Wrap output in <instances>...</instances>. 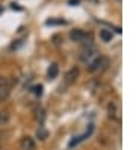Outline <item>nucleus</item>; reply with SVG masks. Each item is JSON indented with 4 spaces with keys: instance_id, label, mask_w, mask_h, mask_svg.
I'll use <instances>...</instances> for the list:
<instances>
[{
    "instance_id": "1",
    "label": "nucleus",
    "mask_w": 136,
    "mask_h": 150,
    "mask_svg": "<svg viewBox=\"0 0 136 150\" xmlns=\"http://www.w3.org/2000/svg\"><path fill=\"white\" fill-rule=\"evenodd\" d=\"M107 65H109V59L104 58V56H100V58H97L95 61H92V62L88 65V71L89 73H94V71L101 70V68H106Z\"/></svg>"
},
{
    "instance_id": "2",
    "label": "nucleus",
    "mask_w": 136,
    "mask_h": 150,
    "mask_svg": "<svg viewBox=\"0 0 136 150\" xmlns=\"http://www.w3.org/2000/svg\"><path fill=\"white\" fill-rule=\"evenodd\" d=\"M92 130H94V126L92 125H89V129L85 132V134H82V135H77V137H74L71 141H70V144H68V147L70 149H73L74 146H77V144H80L82 141H85L86 138H89L91 137V134H92Z\"/></svg>"
},
{
    "instance_id": "3",
    "label": "nucleus",
    "mask_w": 136,
    "mask_h": 150,
    "mask_svg": "<svg viewBox=\"0 0 136 150\" xmlns=\"http://www.w3.org/2000/svg\"><path fill=\"white\" fill-rule=\"evenodd\" d=\"M20 147L21 150H35V141L32 137H23L20 141Z\"/></svg>"
},
{
    "instance_id": "4",
    "label": "nucleus",
    "mask_w": 136,
    "mask_h": 150,
    "mask_svg": "<svg viewBox=\"0 0 136 150\" xmlns=\"http://www.w3.org/2000/svg\"><path fill=\"white\" fill-rule=\"evenodd\" d=\"M70 38H71L73 41L80 42V41H85V40L88 38V35H86L83 30H80V29H74V30L70 32Z\"/></svg>"
},
{
    "instance_id": "5",
    "label": "nucleus",
    "mask_w": 136,
    "mask_h": 150,
    "mask_svg": "<svg viewBox=\"0 0 136 150\" xmlns=\"http://www.w3.org/2000/svg\"><path fill=\"white\" fill-rule=\"evenodd\" d=\"M77 76H79V68L73 67L70 71L65 74V83H68V85L74 83V82H76V79H77Z\"/></svg>"
},
{
    "instance_id": "6",
    "label": "nucleus",
    "mask_w": 136,
    "mask_h": 150,
    "mask_svg": "<svg viewBox=\"0 0 136 150\" xmlns=\"http://www.w3.org/2000/svg\"><path fill=\"white\" fill-rule=\"evenodd\" d=\"M95 55V49L92 47V46H89V47H86L83 52H82V55H80V61H83V62H88V61L91 59Z\"/></svg>"
},
{
    "instance_id": "7",
    "label": "nucleus",
    "mask_w": 136,
    "mask_h": 150,
    "mask_svg": "<svg viewBox=\"0 0 136 150\" xmlns=\"http://www.w3.org/2000/svg\"><path fill=\"white\" fill-rule=\"evenodd\" d=\"M58 74H59V67H58V64H51V65L49 67V71H47L49 79H54V77H58Z\"/></svg>"
},
{
    "instance_id": "8",
    "label": "nucleus",
    "mask_w": 136,
    "mask_h": 150,
    "mask_svg": "<svg viewBox=\"0 0 136 150\" xmlns=\"http://www.w3.org/2000/svg\"><path fill=\"white\" fill-rule=\"evenodd\" d=\"M100 37H101V40L103 41H111L112 40V37H113V35H112V32H109V30H106V29H101V30H100Z\"/></svg>"
},
{
    "instance_id": "9",
    "label": "nucleus",
    "mask_w": 136,
    "mask_h": 150,
    "mask_svg": "<svg viewBox=\"0 0 136 150\" xmlns=\"http://www.w3.org/2000/svg\"><path fill=\"white\" fill-rule=\"evenodd\" d=\"M107 111H109V117H111V118H116V105L115 103L109 105Z\"/></svg>"
},
{
    "instance_id": "10",
    "label": "nucleus",
    "mask_w": 136,
    "mask_h": 150,
    "mask_svg": "<svg viewBox=\"0 0 136 150\" xmlns=\"http://www.w3.org/2000/svg\"><path fill=\"white\" fill-rule=\"evenodd\" d=\"M8 86H9V81H8V77L0 76V90H8Z\"/></svg>"
},
{
    "instance_id": "11",
    "label": "nucleus",
    "mask_w": 136,
    "mask_h": 150,
    "mask_svg": "<svg viewBox=\"0 0 136 150\" xmlns=\"http://www.w3.org/2000/svg\"><path fill=\"white\" fill-rule=\"evenodd\" d=\"M5 121H8V115H6V112L0 111V125H2V123H5Z\"/></svg>"
},
{
    "instance_id": "12",
    "label": "nucleus",
    "mask_w": 136,
    "mask_h": 150,
    "mask_svg": "<svg viewBox=\"0 0 136 150\" xmlns=\"http://www.w3.org/2000/svg\"><path fill=\"white\" fill-rule=\"evenodd\" d=\"M41 93H42V86H41V85H39V86H35V94L41 96Z\"/></svg>"
},
{
    "instance_id": "13",
    "label": "nucleus",
    "mask_w": 136,
    "mask_h": 150,
    "mask_svg": "<svg viewBox=\"0 0 136 150\" xmlns=\"http://www.w3.org/2000/svg\"><path fill=\"white\" fill-rule=\"evenodd\" d=\"M38 137H42L41 139H44L45 137H47V134H45V130H38Z\"/></svg>"
}]
</instances>
